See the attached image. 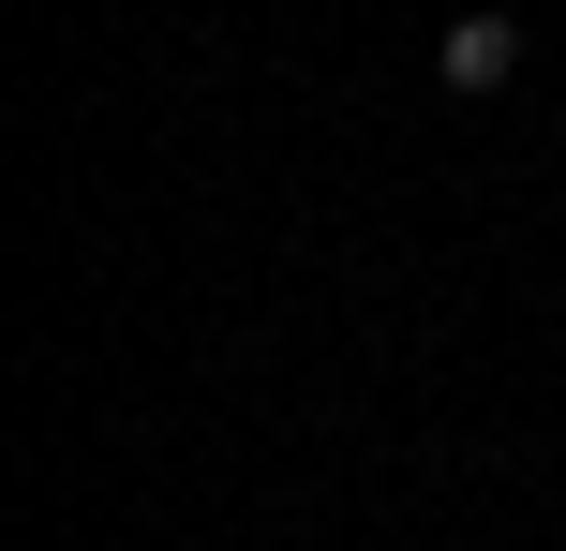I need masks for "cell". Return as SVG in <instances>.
I'll use <instances>...</instances> for the list:
<instances>
[{"instance_id": "1", "label": "cell", "mask_w": 566, "mask_h": 551, "mask_svg": "<svg viewBox=\"0 0 566 551\" xmlns=\"http://www.w3.org/2000/svg\"><path fill=\"white\" fill-rule=\"evenodd\" d=\"M432 75H448L462 105H492V89L522 75V15H448V45H432Z\"/></svg>"}]
</instances>
